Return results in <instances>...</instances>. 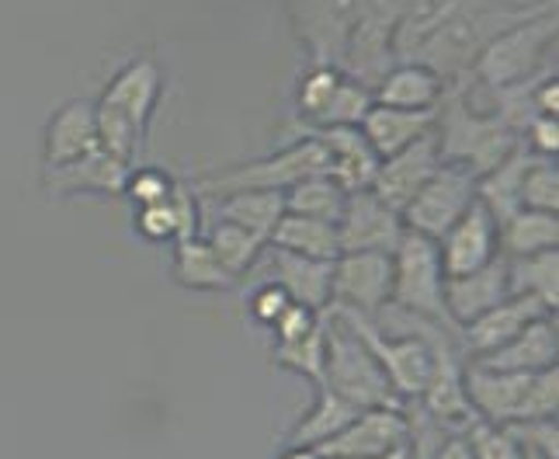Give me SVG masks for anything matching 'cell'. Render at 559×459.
Here are the masks:
<instances>
[{"label":"cell","mask_w":559,"mask_h":459,"mask_svg":"<svg viewBox=\"0 0 559 459\" xmlns=\"http://www.w3.org/2000/svg\"><path fill=\"white\" fill-rule=\"evenodd\" d=\"M559 358V334H556V317H538L528 328L508 341L504 349H497L484 358H466L484 369L497 373H543L552 369Z\"/></svg>","instance_id":"7402d4cb"},{"label":"cell","mask_w":559,"mask_h":459,"mask_svg":"<svg viewBox=\"0 0 559 459\" xmlns=\"http://www.w3.org/2000/svg\"><path fill=\"white\" fill-rule=\"evenodd\" d=\"M267 244L282 247V251L302 255V258H313V261H334L341 255L337 223L299 216V213H282V220L275 223Z\"/></svg>","instance_id":"83f0119b"},{"label":"cell","mask_w":559,"mask_h":459,"mask_svg":"<svg viewBox=\"0 0 559 459\" xmlns=\"http://www.w3.org/2000/svg\"><path fill=\"white\" fill-rule=\"evenodd\" d=\"M522 143L535 153V157L556 161V153H559V122L546 119V115H538V119L528 122V129L522 132Z\"/></svg>","instance_id":"bcb514c9"},{"label":"cell","mask_w":559,"mask_h":459,"mask_svg":"<svg viewBox=\"0 0 559 459\" xmlns=\"http://www.w3.org/2000/svg\"><path fill=\"white\" fill-rule=\"evenodd\" d=\"M522 209L535 213H559V167L556 161L535 157L522 178Z\"/></svg>","instance_id":"f35d334b"},{"label":"cell","mask_w":559,"mask_h":459,"mask_svg":"<svg viewBox=\"0 0 559 459\" xmlns=\"http://www.w3.org/2000/svg\"><path fill=\"white\" fill-rule=\"evenodd\" d=\"M538 317H552V314L538 299L511 293L508 299H500L493 310L476 317L466 328H459V344H462V352H466V358H484L497 349H504L508 341H514Z\"/></svg>","instance_id":"e0dca14e"},{"label":"cell","mask_w":559,"mask_h":459,"mask_svg":"<svg viewBox=\"0 0 559 459\" xmlns=\"http://www.w3.org/2000/svg\"><path fill=\"white\" fill-rule=\"evenodd\" d=\"M331 167V157L317 137H302L293 146H285L272 157H261V161H250L240 167H229L223 175H212L199 185V191L205 199H223V196H234V191H285L299 185L302 178H313V175H326Z\"/></svg>","instance_id":"52a82bcc"},{"label":"cell","mask_w":559,"mask_h":459,"mask_svg":"<svg viewBox=\"0 0 559 459\" xmlns=\"http://www.w3.org/2000/svg\"><path fill=\"white\" fill-rule=\"evenodd\" d=\"M393 296V255L355 251L337 255L331 264V306L379 317Z\"/></svg>","instance_id":"30bf717a"},{"label":"cell","mask_w":559,"mask_h":459,"mask_svg":"<svg viewBox=\"0 0 559 459\" xmlns=\"http://www.w3.org/2000/svg\"><path fill=\"white\" fill-rule=\"evenodd\" d=\"M525 459H543V456H538V452H525Z\"/></svg>","instance_id":"816d5d0a"},{"label":"cell","mask_w":559,"mask_h":459,"mask_svg":"<svg viewBox=\"0 0 559 459\" xmlns=\"http://www.w3.org/2000/svg\"><path fill=\"white\" fill-rule=\"evenodd\" d=\"M407 411L396 408H372V411H358L341 435H334L331 443H323L317 452L323 459H379L385 452H393L400 446H407Z\"/></svg>","instance_id":"4fadbf2b"},{"label":"cell","mask_w":559,"mask_h":459,"mask_svg":"<svg viewBox=\"0 0 559 459\" xmlns=\"http://www.w3.org/2000/svg\"><path fill=\"white\" fill-rule=\"evenodd\" d=\"M372 105L376 102H372V91L369 87L352 81V76H341V84L331 94L326 108L317 115L313 122H306V129H358Z\"/></svg>","instance_id":"74e56055"},{"label":"cell","mask_w":559,"mask_h":459,"mask_svg":"<svg viewBox=\"0 0 559 459\" xmlns=\"http://www.w3.org/2000/svg\"><path fill=\"white\" fill-rule=\"evenodd\" d=\"M344 202H348V191L326 175L302 178L299 185H293L285 191V213L313 216V220H326V223L341 220Z\"/></svg>","instance_id":"e575fe53"},{"label":"cell","mask_w":559,"mask_h":459,"mask_svg":"<svg viewBox=\"0 0 559 459\" xmlns=\"http://www.w3.org/2000/svg\"><path fill=\"white\" fill-rule=\"evenodd\" d=\"M299 43L313 67H337L348 52V38L361 14V0H288Z\"/></svg>","instance_id":"8fae6325"},{"label":"cell","mask_w":559,"mask_h":459,"mask_svg":"<svg viewBox=\"0 0 559 459\" xmlns=\"http://www.w3.org/2000/svg\"><path fill=\"white\" fill-rule=\"evenodd\" d=\"M160 91H164V73L153 60H132L126 70H119V76L105 87L102 102L94 105L102 150L132 164L143 143L150 115L160 102Z\"/></svg>","instance_id":"277c9868"},{"label":"cell","mask_w":559,"mask_h":459,"mask_svg":"<svg viewBox=\"0 0 559 459\" xmlns=\"http://www.w3.org/2000/svg\"><path fill=\"white\" fill-rule=\"evenodd\" d=\"M438 255H441V268H445V279L469 275L476 268L497 261L500 229H497V220L490 216V209L476 199L466 213H462V220L438 240Z\"/></svg>","instance_id":"5bb4252c"},{"label":"cell","mask_w":559,"mask_h":459,"mask_svg":"<svg viewBox=\"0 0 559 459\" xmlns=\"http://www.w3.org/2000/svg\"><path fill=\"white\" fill-rule=\"evenodd\" d=\"M500 229V255L504 258H525L559 247V220L552 213H535V209H518L508 216Z\"/></svg>","instance_id":"d6a6232c"},{"label":"cell","mask_w":559,"mask_h":459,"mask_svg":"<svg viewBox=\"0 0 559 459\" xmlns=\"http://www.w3.org/2000/svg\"><path fill=\"white\" fill-rule=\"evenodd\" d=\"M462 4H466V0H407V4H403L396 38H393V60L407 63L424 38H428L441 22H449Z\"/></svg>","instance_id":"836d02e7"},{"label":"cell","mask_w":559,"mask_h":459,"mask_svg":"<svg viewBox=\"0 0 559 459\" xmlns=\"http://www.w3.org/2000/svg\"><path fill=\"white\" fill-rule=\"evenodd\" d=\"M278 459H323L317 449H293V446H288Z\"/></svg>","instance_id":"681fc988"},{"label":"cell","mask_w":559,"mask_h":459,"mask_svg":"<svg viewBox=\"0 0 559 459\" xmlns=\"http://www.w3.org/2000/svg\"><path fill=\"white\" fill-rule=\"evenodd\" d=\"M466 443L473 449V459H525V449L514 443V435L504 425H490V421L473 417L466 428Z\"/></svg>","instance_id":"ab89813d"},{"label":"cell","mask_w":559,"mask_h":459,"mask_svg":"<svg viewBox=\"0 0 559 459\" xmlns=\"http://www.w3.org/2000/svg\"><path fill=\"white\" fill-rule=\"evenodd\" d=\"M435 140L441 164L466 167L476 181L522 143V137L511 132L490 108L473 102L466 81L445 84V94L435 108Z\"/></svg>","instance_id":"7a4b0ae2"},{"label":"cell","mask_w":559,"mask_h":459,"mask_svg":"<svg viewBox=\"0 0 559 459\" xmlns=\"http://www.w3.org/2000/svg\"><path fill=\"white\" fill-rule=\"evenodd\" d=\"M390 306H396L403 314L435 320L441 328H452L449 310H445V268H441V255L435 240L403 229V237L393 251Z\"/></svg>","instance_id":"8992f818"},{"label":"cell","mask_w":559,"mask_h":459,"mask_svg":"<svg viewBox=\"0 0 559 459\" xmlns=\"http://www.w3.org/2000/svg\"><path fill=\"white\" fill-rule=\"evenodd\" d=\"M205 244L212 247V255L219 258V264L226 268L229 275H237V279H247L250 272H254V264L264 251V240H258L254 234H247L243 226L237 223H226V220H216L209 229V237Z\"/></svg>","instance_id":"d590c367"},{"label":"cell","mask_w":559,"mask_h":459,"mask_svg":"<svg viewBox=\"0 0 559 459\" xmlns=\"http://www.w3.org/2000/svg\"><path fill=\"white\" fill-rule=\"evenodd\" d=\"M532 161H535V153L525 143H518L504 161L476 181V199L490 209V216L497 220V226L522 209V178H525V170H528Z\"/></svg>","instance_id":"4316f807"},{"label":"cell","mask_w":559,"mask_h":459,"mask_svg":"<svg viewBox=\"0 0 559 459\" xmlns=\"http://www.w3.org/2000/svg\"><path fill=\"white\" fill-rule=\"evenodd\" d=\"M272 362L278 369H288L310 382H323V366H326V317H320V323L302 334L296 341H275V355Z\"/></svg>","instance_id":"8d00e7d4"},{"label":"cell","mask_w":559,"mask_h":459,"mask_svg":"<svg viewBox=\"0 0 559 459\" xmlns=\"http://www.w3.org/2000/svg\"><path fill=\"white\" fill-rule=\"evenodd\" d=\"M508 285L514 296H532L556 317L559 306V247L525 258H508Z\"/></svg>","instance_id":"f546056e"},{"label":"cell","mask_w":559,"mask_h":459,"mask_svg":"<svg viewBox=\"0 0 559 459\" xmlns=\"http://www.w3.org/2000/svg\"><path fill=\"white\" fill-rule=\"evenodd\" d=\"M556 8H546L525 22H518L511 28L500 32L493 43L479 52V60L469 70V87L497 94L504 87H514L528 81V76L552 70L556 67Z\"/></svg>","instance_id":"3957f363"},{"label":"cell","mask_w":559,"mask_h":459,"mask_svg":"<svg viewBox=\"0 0 559 459\" xmlns=\"http://www.w3.org/2000/svg\"><path fill=\"white\" fill-rule=\"evenodd\" d=\"M508 296H511V285H508V258L504 255L484 268H476L469 275L445 279V310H449V320L455 331L473 323L476 317H484Z\"/></svg>","instance_id":"ffe728a7"},{"label":"cell","mask_w":559,"mask_h":459,"mask_svg":"<svg viewBox=\"0 0 559 459\" xmlns=\"http://www.w3.org/2000/svg\"><path fill=\"white\" fill-rule=\"evenodd\" d=\"M438 167H441V157H438V140H435V129H431L428 137H420L417 143L393 153V157L379 161L372 191L390 209L403 213L417 191L435 178Z\"/></svg>","instance_id":"2e32d148"},{"label":"cell","mask_w":559,"mask_h":459,"mask_svg":"<svg viewBox=\"0 0 559 459\" xmlns=\"http://www.w3.org/2000/svg\"><path fill=\"white\" fill-rule=\"evenodd\" d=\"M341 70L337 67H313L310 73L299 81V115H302V122H313L317 115L326 108V102H331V94L337 91L341 84Z\"/></svg>","instance_id":"60d3db41"},{"label":"cell","mask_w":559,"mask_h":459,"mask_svg":"<svg viewBox=\"0 0 559 459\" xmlns=\"http://www.w3.org/2000/svg\"><path fill=\"white\" fill-rule=\"evenodd\" d=\"M170 188H175V178L170 175H164L157 167H140L129 175L126 196L136 205H153V202H164L170 196Z\"/></svg>","instance_id":"ee69618b"},{"label":"cell","mask_w":559,"mask_h":459,"mask_svg":"<svg viewBox=\"0 0 559 459\" xmlns=\"http://www.w3.org/2000/svg\"><path fill=\"white\" fill-rule=\"evenodd\" d=\"M532 376L535 373H497V369L476 366V362H466V369H462V387H466V400L479 421H490V425H514Z\"/></svg>","instance_id":"d6986e66"},{"label":"cell","mask_w":559,"mask_h":459,"mask_svg":"<svg viewBox=\"0 0 559 459\" xmlns=\"http://www.w3.org/2000/svg\"><path fill=\"white\" fill-rule=\"evenodd\" d=\"M379 459H411V446H400V449L385 452V456H379Z\"/></svg>","instance_id":"f907efd6"},{"label":"cell","mask_w":559,"mask_h":459,"mask_svg":"<svg viewBox=\"0 0 559 459\" xmlns=\"http://www.w3.org/2000/svg\"><path fill=\"white\" fill-rule=\"evenodd\" d=\"M132 175V164L111 157L108 150H91L70 164H56L43 170V181L52 196H122Z\"/></svg>","instance_id":"ac0fdd59"},{"label":"cell","mask_w":559,"mask_h":459,"mask_svg":"<svg viewBox=\"0 0 559 459\" xmlns=\"http://www.w3.org/2000/svg\"><path fill=\"white\" fill-rule=\"evenodd\" d=\"M358 129H361V137L369 140V146L376 150V157L385 161V157H393V153H400L403 146H411L420 137H428V132L435 129V111H407V108L372 105Z\"/></svg>","instance_id":"cb8c5ba5"},{"label":"cell","mask_w":559,"mask_h":459,"mask_svg":"<svg viewBox=\"0 0 559 459\" xmlns=\"http://www.w3.org/2000/svg\"><path fill=\"white\" fill-rule=\"evenodd\" d=\"M473 202H476V178L466 167L441 164L435 170V178L407 202L400 220L411 234H420L438 244L462 220V213H466Z\"/></svg>","instance_id":"9c48e42d"},{"label":"cell","mask_w":559,"mask_h":459,"mask_svg":"<svg viewBox=\"0 0 559 459\" xmlns=\"http://www.w3.org/2000/svg\"><path fill=\"white\" fill-rule=\"evenodd\" d=\"M552 4H511V0H466L449 22H441L407 63H420L431 73H438L445 84H455L462 76H469L473 63L479 60L493 38L525 22V17L546 11Z\"/></svg>","instance_id":"6da1fadb"},{"label":"cell","mask_w":559,"mask_h":459,"mask_svg":"<svg viewBox=\"0 0 559 459\" xmlns=\"http://www.w3.org/2000/svg\"><path fill=\"white\" fill-rule=\"evenodd\" d=\"M293 303L285 296V290H278L275 282H261L258 293L250 296V317H254L258 323H264V328H272V323L285 314V306Z\"/></svg>","instance_id":"f6af8a7d"},{"label":"cell","mask_w":559,"mask_h":459,"mask_svg":"<svg viewBox=\"0 0 559 459\" xmlns=\"http://www.w3.org/2000/svg\"><path fill=\"white\" fill-rule=\"evenodd\" d=\"M258 264H261L264 282H275L278 290H285L288 299L306 306V310L323 314L326 306H331V264L334 261H313V258H302V255L282 251V247L267 244Z\"/></svg>","instance_id":"9a60e30c"},{"label":"cell","mask_w":559,"mask_h":459,"mask_svg":"<svg viewBox=\"0 0 559 459\" xmlns=\"http://www.w3.org/2000/svg\"><path fill=\"white\" fill-rule=\"evenodd\" d=\"M98 146L102 143H98V122H94V105L70 102L46 126V167L70 164Z\"/></svg>","instance_id":"d4e9b609"},{"label":"cell","mask_w":559,"mask_h":459,"mask_svg":"<svg viewBox=\"0 0 559 459\" xmlns=\"http://www.w3.org/2000/svg\"><path fill=\"white\" fill-rule=\"evenodd\" d=\"M216 202H219L216 220L237 223V226L247 229V234H254L264 244H267L275 223L285 213V196H282V191H234V196H223Z\"/></svg>","instance_id":"1f68e13d"},{"label":"cell","mask_w":559,"mask_h":459,"mask_svg":"<svg viewBox=\"0 0 559 459\" xmlns=\"http://www.w3.org/2000/svg\"><path fill=\"white\" fill-rule=\"evenodd\" d=\"M310 137H317L331 157L326 178H334L344 191H369L379 170V157L369 146V140L361 137V129H310Z\"/></svg>","instance_id":"44dd1931"},{"label":"cell","mask_w":559,"mask_h":459,"mask_svg":"<svg viewBox=\"0 0 559 459\" xmlns=\"http://www.w3.org/2000/svg\"><path fill=\"white\" fill-rule=\"evenodd\" d=\"M326 317V366H323V382L331 393L341 400H348L358 411L372 408H396L403 411L407 404L393 393L390 379L379 369V362L372 352L365 349L361 338L348 328L344 320H337L331 310H323Z\"/></svg>","instance_id":"5b68a950"},{"label":"cell","mask_w":559,"mask_h":459,"mask_svg":"<svg viewBox=\"0 0 559 459\" xmlns=\"http://www.w3.org/2000/svg\"><path fill=\"white\" fill-rule=\"evenodd\" d=\"M136 229L153 244H164V240L178 244V240L199 237V202L191 196V188L175 181V188H170V196L164 202L140 205Z\"/></svg>","instance_id":"484cf974"},{"label":"cell","mask_w":559,"mask_h":459,"mask_svg":"<svg viewBox=\"0 0 559 459\" xmlns=\"http://www.w3.org/2000/svg\"><path fill=\"white\" fill-rule=\"evenodd\" d=\"M355 417H358V408H352L348 400H341L326 387H317L313 408L296 421L293 432H288V446L293 449H320L323 443H331L334 435H341L344 428H348Z\"/></svg>","instance_id":"f1b7e54d"},{"label":"cell","mask_w":559,"mask_h":459,"mask_svg":"<svg viewBox=\"0 0 559 459\" xmlns=\"http://www.w3.org/2000/svg\"><path fill=\"white\" fill-rule=\"evenodd\" d=\"M559 408V366L535 373L525 400H522V411H518V421H543V417H556Z\"/></svg>","instance_id":"b9f144b4"},{"label":"cell","mask_w":559,"mask_h":459,"mask_svg":"<svg viewBox=\"0 0 559 459\" xmlns=\"http://www.w3.org/2000/svg\"><path fill=\"white\" fill-rule=\"evenodd\" d=\"M175 279L185 290H195V293H223V290H234L240 282L219 264V258L212 255V247L202 237L175 244Z\"/></svg>","instance_id":"4dcf8cb0"},{"label":"cell","mask_w":559,"mask_h":459,"mask_svg":"<svg viewBox=\"0 0 559 459\" xmlns=\"http://www.w3.org/2000/svg\"><path fill=\"white\" fill-rule=\"evenodd\" d=\"M514 443L525 452H538L543 459H559V425L556 417H543V421H514V425H504Z\"/></svg>","instance_id":"7bdbcfd3"},{"label":"cell","mask_w":559,"mask_h":459,"mask_svg":"<svg viewBox=\"0 0 559 459\" xmlns=\"http://www.w3.org/2000/svg\"><path fill=\"white\" fill-rule=\"evenodd\" d=\"M403 220L396 209L385 205L376 191H352L348 202H344V213L337 220V244L341 255H355V251H382L393 255L396 244L403 237Z\"/></svg>","instance_id":"7c38bea8"},{"label":"cell","mask_w":559,"mask_h":459,"mask_svg":"<svg viewBox=\"0 0 559 459\" xmlns=\"http://www.w3.org/2000/svg\"><path fill=\"white\" fill-rule=\"evenodd\" d=\"M431 459H473V449L466 443V435L449 428L445 435H441V443H438V449H435Z\"/></svg>","instance_id":"c3c4849f"},{"label":"cell","mask_w":559,"mask_h":459,"mask_svg":"<svg viewBox=\"0 0 559 459\" xmlns=\"http://www.w3.org/2000/svg\"><path fill=\"white\" fill-rule=\"evenodd\" d=\"M320 317L323 314H313V310H306V306H299V303H288L285 306V314L272 323L275 328V338L278 341H296V338H302V334H310L317 323H320Z\"/></svg>","instance_id":"7dc6e473"},{"label":"cell","mask_w":559,"mask_h":459,"mask_svg":"<svg viewBox=\"0 0 559 459\" xmlns=\"http://www.w3.org/2000/svg\"><path fill=\"white\" fill-rule=\"evenodd\" d=\"M403 4L407 0H361V14L355 22V32L348 38V52H344L341 73L352 81L376 87L382 73L390 70L393 60V38L403 17Z\"/></svg>","instance_id":"ba28073f"},{"label":"cell","mask_w":559,"mask_h":459,"mask_svg":"<svg viewBox=\"0 0 559 459\" xmlns=\"http://www.w3.org/2000/svg\"><path fill=\"white\" fill-rule=\"evenodd\" d=\"M445 81L420 63H393L382 73V81L372 87V102L385 108H407V111H435Z\"/></svg>","instance_id":"603a6c76"}]
</instances>
